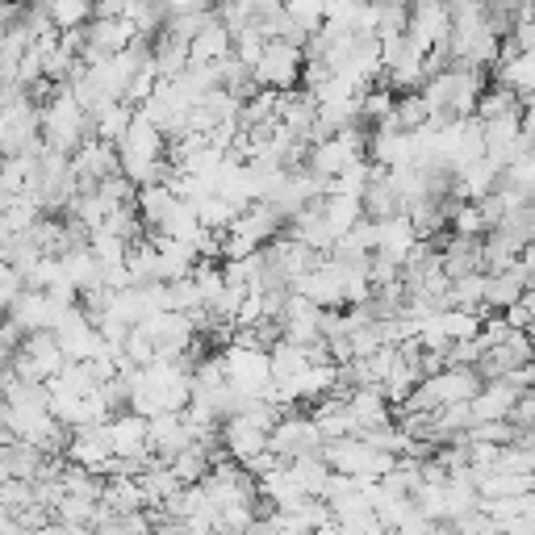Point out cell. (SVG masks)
Listing matches in <instances>:
<instances>
[{"label":"cell","instance_id":"3","mask_svg":"<svg viewBox=\"0 0 535 535\" xmlns=\"http://www.w3.org/2000/svg\"><path fill=\"white\" fill-rule=\"evenodd\" d=\"M360 218L368 222H393V218H406V197L402 189L393 184L389 172H377L372 168V180H368V189L360 193Z\"/></svg>","mask_w":535,"mask_h":535},{"label":"cell","instance_id":"28","mask_svg":"<svg viewBox=\"0 0 535 535\" xmlns=\"http://www.w3.org/2000/svg\"><path fill=\"white\" fill-rule=\"evenodd\" d=\"M477 510L490 523L498 519H531V510H535V494H523V498H502V502H477Z\"/></svg>","mask_w":535,"mask_h":535},{"label":"cell","instance_id":"11","mask_svg":"<svg viewBox=\"0 0 535 535\" xmlns=\"http://www.w3.org/2000/svg\"><path fill=\"white\" fill-rule=\"evenodd\" d=\"M17 352L38 368L42 385L51 381V377H59V372L67 368V360H63V352H59V343H55V335H51V331H34V335H26V339H21Z\"/></svg>","mask_w":535,"mask_h":535},{"label":"cell","instance_id":"16","mask_svg":"<svg viewBox=\"0 0 535 535\" xmlns=\"http://www.w3.org/2000/svg\"><path fill=\"white\" fill-rule=\"evenodd\" d=\"M109 515H138L147 502H143V494H138V485L134 481H101V498H97Z\"/></svg>","mask_w":535,"mask_h":535},{"label":"cell","instance_id":"12","mask_svg":"<svg viewBox=\"0 0 535 535\" xmlns=\"http://www.w3.org/2000/svg\"><path fill=\"white\" fill-rule=\"evenodd\" d=\"M222 448H226V456L235 460V464H247L251 456L268 452V435L255 431L251 423H243V418L235 414V418H230V423L222 427Z\"/></svg>","mask_w":535,"mask_h":535},{"label":"cell","instance_id":"17","mask_svg":"<svg viewBox=\"0 0 535 535\" xmlns=\"http://www.w3.org/2000/svg\"><path fill=\"white\" fill-rule=\"evenodd\" d=\"M510 113H523L515 92H506L498 84H485V92H481L477 105H473V118L477 122H498V118H510Z\"/></svg>","mask_w":535,"mask_h":535},{"label":"cell","instance_id":"32","mask_svg":"<svg viewBox=\"0 0 535 535\" xmlns=\"http://www.w3.org/2000/svg\"><path fill=\"white\" fill-rule=\"evenodd\" d=\"M531 310H535V297H531V293H523V297L515 301V306H506V310H502V322H506L510 331L531 335Z\"/></svg>","mask_w":535,"mask_h":535},{"label":"cell","instance_id":"13","mask_svg":"<svg viewBox=\"0 0 535 535\" xmlns=\"http://www.w3.org/2000/svg\"><path fill=\"white\" fill-rule=\"evenodd\" d=\"M176 205H180V197L172 189H164V184L138 189V197H134V209H138V222H143V230H159V226L172 218Z\"/></svg>","mask_w":535,"mask_h":535},{"label":"cell","instance_id":"10","mask_svg":"<svg viewBox=\"0 0 535 535\" xmlns=\"http://www.w3.org/2000/svg\"><path fill=\"white\" fill-rule=\"evenodd\" d=\"M427 389L435 393L439 406H460V402L477 398L481 381H477L473 368H444V372H435V377H427Z\"/></svg>","mask_w":535,"mask_h":535},{"label":"cell","instance_id":"7","mask_svg":"<svg viewBox=\"0 0 535 535\" xmlns=\"http://www.w3.org/2000/svg\"><path fill=\"white\" fill-rule=\"evenodd\" d=\"M184 448H189V431H184L180 414H159L147 423V452L159 464H172V456H180Z\"/></svg>","mask_w":535,"mask_h":535},{"label":"cell","instance_id":"18","mask_svg":"<svg viewBox=\"0 0 535 535\" xmlns=\"http://www.w3.org/2000/svg\"><path fill=\"white\" fill-rule=\"evenodd\" d=\"M222 59H230V34L214 21L189 42V63H222Z\"/></svg>","mask_w":535,"mask_h":535},{"label":"cell","instance_id":"19","mask_svg":"<svg viewBox=\"0 0 535 535\" xmlns=\"http://www.w3.org/2000/svg\"><path fill=\"white\" fill-rule=\"evenodd\" d=\"M322 222H327V230L335 235V243L352 230L356 222H360V201H352V197H322Z\"/></svg>","mask_w":535,"mask_h":535},{"label":"cell","instance_id":"9","mask_svg":"<svg viewBox=\"0 0 535 535\" xmlns=\"http://www.w3.org/2000/svg\"><path fill=\"white\" fill-rule=\"evenodd\" d=\"M109 452L122 460H143L147 452V418L138 414H118L109 418Z\"/></svg>","mask_w":535,"mask_h":535},{"label":"cell","instance_id":"1","mask_svg":"<svg viewBox=\"0 0 535 535\" xmlns=\"http://www.w3.org/2000/svg\"><path fill=\"white\" fill-rule=\"evenodd\" d=\"M251 80L255 88H268V92L301 88V51H293L285 42H264V55L251 67Z\"/></svg>","mask_w":535,"mask_h":535},{"label":"cell","instance_id":"4","mask_svg":"<svg viewBox=\"0 0 535 535\" xmlns=\"http://www.w3.org/2000/svg\"><path fill=\"white\" fill-rule=\"evenodd\" d=\"M448 5L439 0H423V5H410V21H406V42L418 55H427L435 42H448Z\"/></svg>","mask_w":535,"mask_h":535},{"label":"cell","instance_id":"26","mask_svg":"<svg viewBox=\"0 0 535 535\" xmlns=\"http://www.w3.org/2000/svg\"><path fill=\"white\" fill-rule=\"evenodd\" d=\"M92 17V5L88 0H55V5H46V21L63 34V30H76V26H88Z\"/></svg>","mask_w":535,"mask_h":535},{"label":"cell","instance_id":"29","mask_svg":"<svg viewBox=\"0 0 535 535\" xmlns=\"http://www.w3.org/2000/svg\"><path fill=\"white\" fill-rule=\"evenodd\" d=\"M285 17L301 34H318L322 30V5L318 0H293V5H285Z\"/></svg>","mask_w":535,"mask_h":535},{"label":"cell","instance_id":"25","mask_svg":"<svg viewBox=\"0 0 535 535\" xmlns=\"http://www.w3.org/2000/svg\"><path fill=\"white\" fill-rule=\"evenodd\" d=\"M368 180H372V164H368V159H352V164H347V168L331 180V193H335V197L360 201V193L368 189ZM331 193H327V197H331Z\"/></svg>","mask_w":535,"mask_h":535},{"label":"cell","instance_id":"15","mask_svg":"<svg viewBox=\"0 0 535 535\" xmlns=\"http://www.w3.org/2000/svg\"><path fill=\"white\" fill-rule=\"evenodd\" d=\"M414 230L406 218H393V222H381L377 226V255H385L389 264H402L406 260V251L414 247Z\"/></svg>","mask_w":535,"mask_h":535},{"label":"cell","instance_id":"21","mask_svg":"<svg viewBox=\"0 0 535 535\" xmlns=\"http://www.w3.org/2000/svg\"><path fill=\"white\" fill-rule=\"evenodd\" d=\"M310 364H306V352L301 347H289V343H276L272 352H268V372H272V385H281V381H293L301 377Z\"/></svg>","mask_w":535,"mask_h":535},{"label":"cell","instance_id":"31","mask_svg":"<svg viewBox=\"0 0 535 535\" xmlns=\"http://www.w3.org/2000/svg\"><path fill=\"white\" fill-rule=\"evenodd\" d=\"M506 423L515 427V431H535V389L519 393V398H515V406L506 410Z\"/></svg>","mask_w":535,"mask_h":535},{"label":"cell","instance_id":"14","mask_svg":"<svg viewBox=\"0 0 535 535\" xmlns=\"http://www.w3.org/2000/svg\"><path fill=\"white\" fill-rule=\"evenodd\" d=\"M352 159H356V155L347 151V147L339 143V138H327V143H314V147L306 151V172H314L318 180H327V184H331L347 164H352Z\"/></svg>","mask_w":535,"mask_h":535},{"label":"cell","instance_id":"24","mask_svg":"<svg viewBox=\"0 0 535 535\" xmlns=\"http://www.w3.org/2000/svg\"><path fill=\"white\" fill-rule=\"evenodd\" d=\"M527 289L515 281V276H510V272H502V276H485V310H494V314H502L506 306H515V301L523 297Z\"/></svg>","mask_w":535,"mask_h":535},{"label":"cell","instance_id":"5","mask_svg":"<svg viewBox=\"0 0 535 535\" xmlns=\"http://www.w3.org/2000/svg\"><path fill=\"white\" fill-rule=\"evenodd\" d=\"M109 456H113V452H109V423L72 431V444H67V452H63L67 464H76V469H88V473H97Z\"/></svg>","mask_w":535,"mask_h":535},{"label":"cell","instance_id":"2","mask_svg":"<svg viewBox=\"0 0 535 535\" xmlns=\"http://www.w3.org/2000/svg\"><path fill=\"white\" fill-rule=\"evenodd\" d=\"M318 448H322V435H318L310 414H285L268 435V452L281 456L285 464L297 460V456H306V452H318Z\"/></svg>","mask_w":535,"mask_h":535},{"label":"cell","instance_id":"6","mask_svg":"<svg viewBox=\"0 0 535 535\" xmlns=\"http://www.w3.org/2000/svg\"><path fill=\"white\" fill-rule=\"evenodd\" d=\"M59 314H63V310H55L51 301H46V293H26V289H21V293H17V301L5 310V318L13 322V327H17L21 335L51 331L55 322H59Z\"/></svg>","mask_w":535,"mask_h":535},{"label":"cell","instance_id":"8","mask_svg":"<svg viewBox=\"0 0 535 535\" xmlns=\"http://www.w3.org/2000/svg\"><path fill=\"white\" fill-rule=\"evenodd\" d=\"M519 393H527V389H515L506 377H498V381H485L481 389H477V398L469 402V414H473V423H506V410L515 406V398Z\"/></svg>","mask_w":535,"mask_h":535},{"label":"cell","instance_id":"20","mask_svg":"<svg viewBox=\"0 0 535 535\" xmlns=\"http://www.w3.org/2000/svg\"><path fill=\"white\" fill-rule=\"evenodd\" d=\"M531 494V477H506V473H481L477 498L481 502H502V498H523Z\"/></svg>","mask_w":535,"mask_h":535},{"label":"cell","instance_id":"27","mask_svg":"<svg viewBox=\"0 0 535 535\" xmlns=\"http://www.w3.org/2000/svg\"><path fill=\"white\" fill-rule=\"evenodd\" d=\"M59 485H63V498H88V502L101 498V477H92L88 469H76V464H67Z\"/></svg>","mask_w":535,"mask_h":535},{"label":"cell","instance_id":"23","mask_svg":"<svg viewBox=\"0 0 535 535\" xmlns=\"http://www.w3.org/2000/svg\"><path fill=\"white\" fill-rule=\"evenodd\" d=\"M130 118H134V109L126 101H113L101 113H92V126H97L101 143H118V138L126 134V126H130Z\"/></svg>","mask_w":535,"mask_h":535},{"label":"cell","instance_id":"22","mask_svg":"<svg viewBox=\"0 0 535 535\" xmlns=\"http://www.w3.org/2000/svg\"><path fill=\"white\" fill-rule=\"evenodd\" d=\"M168 473L176 477V485H180V490H189V485H201V481L209 477V460H205V452H197V448L189 444V448H184L180 456H172Z\"/></svg>","mask_w":535,"mask_h":535},{"label":"cell","instance_id":"30","mask_svg":"<svg viewBox=\"0 0 535 535\" xmlns=\"http://www.w3.org/2000/svg\"><path fill=\"white\" fill-rule=\"evenodd\" d=\"M339 247H347L352 255H372V251H377V222L360 218V222L339 239Z\"/></svg>","mask_w":535,"mask_h":535}]
</instances>
